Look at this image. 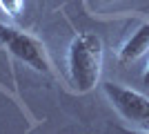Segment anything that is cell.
I'll return each instance as SVG.
<instances>
[{
	"label": "cell",
	"instance_id": "cell-1",
	"mask_svg": "<svg viewBox=\"0 0 149 134\" xmlns=\"http://www.w3.org/2000/svg\"><path fill=\"white\" fill-rule=\"evenodd\" d=\"M102 40L100 36L91 32H80L76 34L67 49V72L74 85L80 94L91 92L100 81L102 72Z\"/></svg>",
	"mask_w": 149,
	"mask_h": 134
},
{
	"label": "cell",
	"instance_id": "cell-2",
	"mask_svg": "<svg viewBox=\"0 0 149 134\" xmlns=\"http://www.w3.org/2000/svg\"><path fill=\"white\" fill-rule=\"evenodd\" d=\"M0 47L7 49L11 56H16L20 63L29 65L31 69L40 72V74H54V65L49 60L45 45L36 36L20 32L2 20H0Z\"/></svg>",
	"mask_w": 149,
	"mask_h": 134
},
{
	"label": "cell",
	"instance_id": "cell-3",
	"mask_svg": "<svg viewBox=\"0 0 149 134\" xmlns=\"http://www.w3.org/2000/svg\"><path fill=\"white\" fill-rule=\"evenodd\" d=\"M102 92L125 121L149 130V96L118 83H102Z\"/></svg>",
	"mask_w": 149,
	"mask_h": 134
},
{
	"label": "cell",
	"instance_id": "cell-6",
	"mask_svg": "<svg viewBox=\"0 0 149 134\" xmlns=\"http://www.w3.org/2000/svg\"><path fill=\"white\" fill-rule=\"evenodd\" d=\"M107 2H111V0H82V7H85V11H96Z\"/></svg>",
	"mask_w": 149,
	"mask_h": 134
},
{
	"label": "cell",
	"instance_id": "cell-4",
	"mask_svg": "<svg viewBox=\"0 0 149 134\" xmlns=\"http://www.w3.org/2000/svg\"><path fill=\"white\" fill-rule=\"evenodd\" d=\"M147 51H149V16L140 22V27H138L136 32L127 38V43L120 47L118 63L129 65V63H134V60H138L140 56H145Z\"/></svg>",
	"mask_w": 149,
	"mask_h": 134
},
{
	"label": "cell",
	"instance_id": "cell-5",
	"mask_svg": "<svg viewBox=\"0 0 149 134\" xmlns=\"http://www.w3.org/2000/svg\"><path fill=\"white\" fill-rule=\"evenodd\" d=\"M0 11L9 18H20L25 11V0H0Z\"/></svg>",
	"mask_w": 149,
	"mask_h": 134
},
{
	"label": "cell",
	"instance_id": "cell-7",
	"mask_svg": "<svg viewBox=\"0 0 149 134\" xmlns=\"http://www.w3.org/2000/svg\"><path fill=\"white\" fill-rule=\"evenodd\" d=\"M143 83H145V87H149V63H147V69L143 74Z\"/></svg>",
	"mask_w": 149,
	"mask_h": 134
}]
</instances>
